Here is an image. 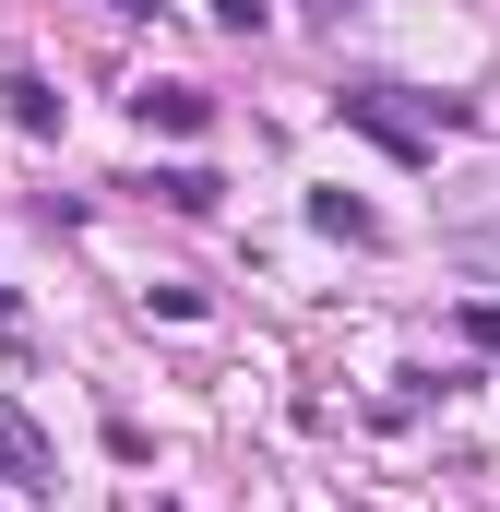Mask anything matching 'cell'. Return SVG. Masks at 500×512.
<instances>
[{"instance_id": "1", "label": "cell", "mask_w": 500, "mask_h": 512, "mask_svg": "<svg viewBox=\"0 0 500 512\" xmlns=\"http://www.w3.org/2000/svg\"><path fill=\"white\" fill-rule=\"evenodd\" d=\"M0 465H12L24 489H48V477H60V453H48V429H36V417H24L12 393H0Z\"/></svg>"}, {"instance_id": "2", "label": "cell", "mask_w": 500, "mask_h": 512, "mask_svg": "<svg viewBox=\"0 0 500 512\" xmlns=\"http://www.w3.org/2000/svg\"><path fill=\"white\" fill-rule=\"evenodd\" d=\"M0 96H12V131H24V143H48V131H60V84H48V72H12Z\"/></svg>"}, {"instance_id": "3", "label": "cell", "mask_w": 500, "mask_h": 512, "mask_svg": "<svg viewBox=\"0 0 500 512\" xmlns=\"http://www.w3.org/2000/svg\"><path fill=\"white\" fill-rule=\"evenodd\" d=\"M131 108H143L155 131H203V120H215V96H203V84H143Z\"/></svg>"}, {"instance_id": "4", "label": "cell", "mask_w": 500, "mask_h": 512, "mask_svg": "<svg viewBox=\"0 0 500 512\" xmlns=\"http://www.w3.org/2000/svg\"><path fill=\"white\" fill-rule=\"evenodd\" d=\"M346 120H358V131H381V143H393V155H429V143H417V131L393 120V108H381V96H346Z\"/></svg>"}, {"instance_id": "5", "label": "cell", "mask_w": 500, "mask_h": 512, "mask_svg": "<svg viewBox=\"0 0 500 512\" xmlns=\"http://www.w3.org/2000/svg\"><path fill=\"white\" fill-rule=\"evenodd\" d=\"M310 215H322V227H334V239H381V215H370V203H346V191H322V203H310Z\"/></svg>"}, {"instance_id": "6", "label": "cell", "mask_w": 500, "mask_h": 512, "mask_svg": "<svg viewBox=\"0 0 500 512\" xmlns=\"http://www.w3.org/2000/svg\"><path fill=\"white\" fill-rule=\"evenodd\" d=\"M120 12H155V0H120Z\"/></svg>"}]
</instances>
